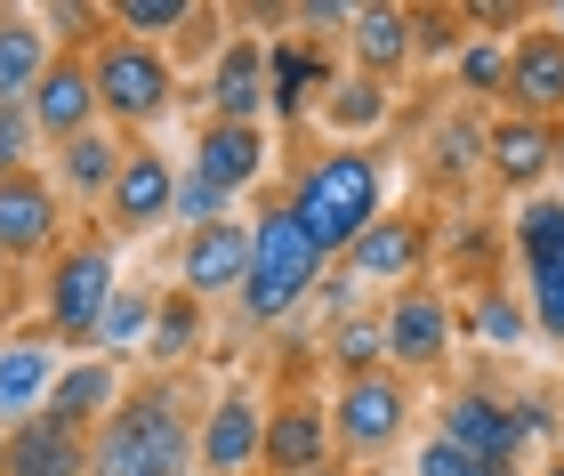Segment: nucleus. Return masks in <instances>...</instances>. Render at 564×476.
I'll use <instances>...</instances> for the list:
<instances>
[{"label": "nucleus", "mask_w": 564, "mask_h": 476, "mask_svg": "<svg viewBox=\"0 0 564 476\" xmlns=\"http://www.w3.org/2000/svg\"><path fill=\"white\" fill-rule=\"evenodd\" d=\"M89 476H194V420L177 388H130L89 436Z\"/></svg>", "instance_id": "f257e3e1"}, {"label": "nucleus", "mask_w": 564, "mask_h": 476, "mask_svg": "<svg viewBox=\"0 0 564 476\" xmlns=\"http://www.w3.org/2000/svg\"><path fill=\"white\" fill-rule=\"evenodd\" d=\"M379 203H388V178H379V154L371 145H330V154L299 178L291 194V218L315 235L323 259H347L364 227H379Z\"/></svg>", "instance_id": "f03ea898"}, {"label": "nucleus", "mask_w": 564, "mask_h": 476, "mask_svg": "<svg viewBox=\"0 0 564 476\" xmlns=\"http://www.w3.org/2000/svg\"><path fill=\"white\" fill-rule=\"evenodd\" d=\"M323 274H330V259L315 250V235L291 218V203H274V210L250 218V274H242V315L250 323L299 315L306 299L323 291Z\"/></svg>", "instance_id": "7ed1b4c3"}, {"label": "nucleus", "mask_w": 564, "mask_h": 476, "mask_svg": "<svg viewBox=\"0 0 564 476\" xmlns=\"http://www.w3.org/2000/svg\"><path fill=\"white\" fill-rule=\"evenodd\" d=\"M113 291H121V274H113V242H106V235L65 242L57 259H48V291H41L48 339H65V347H97V323H106Z\"/></svg>", "instance_id": "20e7f679"}, {"label": "nucleus", "mask_w": 564, "mask_h": 476, "mask_svg": "<svg viewBox=\"0 0 564 476\" xmlns=\"http://www.w3.org/2000/svg\"><path fill=\"white\" fill-rule=\"evenodd\" d=\"M89 82H97V113L121 121V130H153L177 97V73L153 41H130V33H106L89 48Z\"/></svg>", "instance_id": "39448f33"}, {"label": "nucleus", "mask_w": 564, "mask_h": 476, "mask_svg": "<svg viewBox=\"0 0 564 476\" xmlns=\"http://www.w3.org/2000/svg\"><path fill=\"white\" fill-rule=\"evenodd\" d=\"M517 267H524V315L549 347H564V194H524L517 210Z\"/></svg>", "instance_id": "423d86ee"}, {"label": "nucleus", "mask_w": 564, "mask_h": 476, "mask_svg": "<svg viewBox=\"0 0 564 476\" xmlns=\"http://www.w3.org/2000/svg\"><path fill=\"white\" fill-rule=\"evenodd\" d=\"M412 429V388L395 371H364V380H339L330 396V444H347L355 461L388 453V444Z\"/></svg>", "instance_id": "0eeeda50"}, {"label": "nucleus", "mask_w": 564, "mask_h": 476, "mask_svg": "<svg viewBox=\"0 0 564 476\" xmlns=\"http://www.w3.org/2000/svg\"><path fill=\"white\" fill-rule=\"evenodd\" d=\"M24 113H33V138H48V145H73V138L106 130L97 82H89V48H57L48 73H41V89L24 97Z\"/></svg>", "instance_id": "6e6552de"}, {"label": "nucleus", "mask_w": 564, "mask_h": 476, "mask_svg": "<svg viewBox=\"0 0 564 476\" xmlns=\"http://www.w3.org/2000/svg\"><path fill=\"white\" fill-rule=\"evenodd\" d=\"M379 332H388V364L395 371H435L452 356V299L444 291H427V283H403L388 299V315H379Z\"/></svg>", "instance_id": "1a4fd4ad"}, {"label": "nucleus", "mask_w": 564, "mask_h": 476, "mask_svg": "<svg viewBox=\"0 0 564 476\" xmlns=\"http://www.w3.org/2000/svg\"><path fill=\"white\" fill-rule=\"evenodd\" d=\"M267 461V412H259V396L250 388H226L210 412H202V429H194V468H210V476H250Z\"/></svg>", "instance_id": "9d476101"}, {"label": "nucleus", "mask_w": 564, "mask_h": 476, "mask_svg": "<svg viewBox=\"0 0 564 476\" xmlns=\"http://www.w3.org/2000/svg\"><path fill=\"white\" fill-rule=\"evenodd\" d=\"M170 203H177V162L162 145H130L121 178L106 194V227L113 235H153V227H170Z\"/></svg>", "instance_id": "9b49d317"}, {"label": "nucleus", "mask_w": 564, "mask_h": 476, "mask_svg": "<svg viewBox=\"0 0 564 476\" xmlns=\"http://www.w3.org/2000/svg\"><path fill=\"white\" fill-rule=\"evenodd\" d=\"M130 396V380H121V356H65V371H57V388H48V404H41V420H57V429H73V436H89V429H106L113 420V404Z\"/></svg>", "instance_id": "f8f14e48"}, {"label": "nucleus", "mask_w": 564, "mask_h": 476, "mask_svg": "<svg viewBox=\"0 0 564 476\" xmlns=\"http://www.w3.org/2000/svg\"><path fill=\"white\" fill-rule=\"evenodd\" d=\"M508 113L524 121H556L564 113V33L556 24H532V33L508 41Z\"/></svg>", "instance_id": "ddd939ff"}, {"label": "nucleus", "mask_w": 564, "mask_h": 476, "mask_svg": "<svg viewBox=\"0 0 564 476\" xmlns=\"http://www.w3.org/2000/svg\"><path fill=\"white\" fill-rule=\"evenodd\" d=\"M57 227H65V210H57V186L41 178V170H9L0 178V259H48L57 250Z\"/></svg>", "instance_id": "4468645a"}, {"label": "nucleus", "mask_w": 564, "mask_h": 476, "mask_svg": "<svg viewBox=\"0 0 564 476\" xmlns=\"http://www.w3.org/2000/svg\"><path fill=\"white\" fill-rule=\"evenodd\" d=\"M242 274H250V218H218V227L186 235V250H177V291H186L194 307L218 299V291L242 299Z\"/></svg>", "instance_id": "2eb2a0df"}, {"label": "nucleus", "mask_w": 564, "mask_h": 476, "mask_svg": "<svg viewBox=\"0 0 564 476\" xmlns=\"http://www.w3.org/2000/svg\"><path fill=\"white\" fill-rule=\"evenodd\" d=\"M444 444H459L476 468H517L524 453V436H517V412L500 404V396H484V388H459L452 404H444V429H435Z\"/></svg>", "instance_id": "dca6fc26"}, {"label": "nucleus", "mask_w": 564, "mask_h": 476, "mask_svg": "<svg viewBox=\"0 0 564 476\" xmlns=\"http://www.w3.org/2000/svg\"><path fill=\"white\" fill-rule=\"evenodd\" d=\"M194 178L210 186V194H250L267 178V130H242V121H202V138H194Z\"/></svg>", "instance_id": "f3484780"}, {"label": "nucleus", "mask_w": 564, "mask_h": 476, "mask_svg": "<svg viewBox=\"0 0 564 476\" xmlns=\"http://www.w3.org/2000/svg\"><path fill=\"white\" fill-rule=\"evenodd\" d=\"M57 371H65V356H57V339H0V429H24V420H41V404H48V388H57Z\"/></svg>", "instance_id": "a211bd4d"}, {"label": "nucleus", "mask_w": 564, "mask_h": 476, "mask_svg": "<svg viewBox=\"0 0 564 476\" xmlns=\"http://www.w3.org/2000/svg\"><path fill=\"white\" fill-rule=\"evenodd\" d=\"M484 162H492L500 186L517 194H541V178L556 170V121H524V113H500L484 130Z\"/></svg>", "instance_id": "6ab92c4d"}, {"label": "nucleus", "mask_w": 564, "mask_h": 476, "mask_svg": "<svg viewBox=\"0 0 564 476\" xmlns=\"http://www.w3.org/2000/svg\"><path fill=\"white\" fill-rule=\"evenodd\" d=\"M427 259V218H412V210H379V227H364V242L347 250V274L355 283H412V267Z\"/></svg>", "instance_id": "aec40b11"}, {"label": "nucleus", "mask_w": 564, "mask_h": 476, "mask_svg": "<svg viewBox=\"0 0 564 476\" xmlns=\"http://www.w3.org/2000/svg\"><path fill=\"white\" fill-rule=\"evenodd\" d=\"M267 113V48L259 41H226L218 65H210V121H242V130H259Z\"/></svg>", "instance_id": "412c9836"}, {"label": "nucleus", "mask_w": 564, "mask_h": 476, "mask_svg": "<svg viewBox=\"0 0 564 476\" xmlns=\"http://www.w3.org/2000/svg\"><path fill=\"white\" fill-rule=\"evenodd\" d=\"M0 476H89V436L57 429V420H24L0 436Z\"/></svg>", "instance_id": "4be33fe9"}, {"label": "nucleus", "mask_w": 564, "mask_h": 476, "mask_svg": "<svg viewBox=\"0 0 564 476\" xmlns=\"http://www.w3.org/2000/svg\"><path fill=\"white\" fill-rule=\"evenodd\" d=\"M330 461V412L306 404V396H291V404L267 412V468L282 476H315Z\"/></svg>", "instance_id": "5701e85b"}, {"label": "nucleus", "mask_w": 564, "mask_h": 476, "mask_svg": "<svg viewBox=\"0 0 564 476\" xmlns=\"http://www.w3.org/2000/svg\"><path fill=\"white\" fill-rule=\"evenodd\" d=\"M48 33H41V17L33 9H0V106H24V97L41 89V73H48Z\"/></svg>", "instance_id": "b1692460"}, {"label": "nucleus", "mask_w": 564, "mask_h": 476, "mask_svg": "<svg viewBox=\"0 0 564 476\" xmlns=\"http://www.w3.org/2000/svg\"><path fill=\"white\" fill-rule=\"evenodd\" d=\"M347 41H355V57H364L371 82L403 73V65H412V48H420V41H412V9H355Z\"/></svg>", "instance_id": "393cba45"}, {"label": "nucleus", "mask_w": 564, "mask_h": 476, "mask_svg": "<svg viewBox=\"0 0 564 476\" xmlns=\"http://www.w3.org/2000/svg\"><path fill=\"white\" fill-rule=\"evenodd\" d=\"M121 154H130V145H113V130L73 138V145H57V186L82 194V203H106L113 178H121Z\"/></svg>", "instance_id": "a878e982"}, {"label": "nucleus", "mask_w": 564, "mask_h": 476, "mask_svg": "<svg viewBox=\"0 0 564 476\" xmlns=\"http://www.w3.org/2000/svg\"><path fill=\"white\" fill-rule=\"evenodd\" d=\"M323 121L339 130V145H355L364 130H379V121H388V82H371V73L330 82V89H323Z\"/></svg>", "instance_id": "bb28decb"}, {"label": "nucleus", "mask_w": 564, "mask_h": 476, "mask_svg": "<svg viewBox=\"0 0 564 476\" xmlns=\"http://www.w3.org/2000/svg\"><path fill=\"white\" fill-rule=\"evenodd\" d=\"M153 307H162L153 291H130V283H121L113 307H106V323H97V356H138V347L153 339Z\"/></svg>", "instance_id": "cd10ccee"}, {"label": "nucleus", "mask_w": 564, "mask_h": 476, "mask_svg": "<svg viewBox=\"0 0 564 476\" xmlns=\"http://www.w3.org/2000/svg\"><path fill=\"white\" fill-rule=\"evenodd\" d=\"M306 89H315V57H306L299 41H274V48H267V106L291 121V113L306 106Z\"/></svg>", "instance_id": "c85d7f7f"}, {"label": "nucleus", "mask_w": 564, "mask_h": 476, "mask_svg": "<svg viewBox=\"0 0 564 476\" xmlns=\"http://www.w3.org/2000/svg\"><path fill=\"white\" fill-rule=\"evenodd\" d=\"M452 73H459V89H468V97H500V89H508V41H492V33L459 41Z\"/></svg>", "instance_id": "c756f323"}, {"label": "nucleus", "mask_w": 564, "mask_h": 476, "mask_svg": "<svg viewBox=\"0 0 564 476\" xmlns=\"http://www.w3.org/2000/svg\"><path fill=\"white\" fill-rule=\"evenodd\" d=\"M330 364H339V380L388 371V332H379V323H339V332H330Z\"/></svg>", "instance_id": "7c9ffc66"}, {"label": "nucleus", "mask_w": 564, "mask_h": 476, "mask_svg": "<svg viewBox=\"0 0 564 476\" xmlns=\"http://www.w3.org/2000/svg\"><path fill=\"white\" fill-rule=\"evenodd\" d=\"M202 9L194 0H113V24L130 41H162V33H177V24H194Z\"/></svg>", "instance_id": "2f4dec72"}, {"label": "nucleus", "mask_w": 564, "mask_h": 476, "mask_svg": "<svg viewBox=\"0 0 564 476\" xmlns=\"http://www.w3.org/2000/svg\"><path fill=\"white\" fill-rule=\"evenodd\" d=\"M468 332H476V339H492V347H517V339H532V315H524V299L492 291V299H476Z\"/></svg>", "instance_id": "473e14b6"}, {"label": "nucleus", "mask_w": 564, "mask_h": 476, "mask_svg": "<svg viewBox=\"0 0 564 476\" xmlns=\"http://www.w3.org/2000/svg\"><path fill=\"white\" fill-rule=\"evenodd\" d=\"M170 218H177L186 235H202V227H218V218H235V203H226V194H210L194 170H177V203H170Z\"/></svg>", "instance_id": "72a5a7b5"}, {"label": "nucleus", "mask_w": 564, "mask_h": 476, "mask_svg": "<svg viewBox=\"0 0 564 476\" xmlns=\"http://www.w3.org/2000/svg\"><path fill=\"white\" fill-rule=\"evenodd\" d=\"M153 356H186V347H194V299L186 291H170L162 299V307H153Z\"/></svg>", "instance_id": "f704fd0d"}, {"label": "nucleus", "mask_w": 564, "mask_h": 476, "mask_svg": "<svg viewBox=\"0 0 564 476\" xmlns=\"http://www.w3.org/2000/svg\"><path fill=\"white\" fill-rule=\"evenodd\" d=\"M412 476H508V468H476L459 444H444V436H427L420 444V461H412Z\"/></svg>", "instance_id": "c9c22d12"}, {"label": "nucleus", "mask_w": 564, "mask_h": 476, "mask_svg": "<svg viewBox=\"0 0 564 476\" xmlns=\"http://www.w3.org/2000/svg\"><path fill=\"white\" fill-rule=\"evenodd\" d=\"M24 145H33V113H24V106H0V178L24 170Z\"/></svg>", "instance_id": "e433bc0d"}, {"label": "nucleus", "mask_w": 564, "mask_h": 476, "mask_svg": "<svg viewBox=\"0 0 564 476\" xmlns=\"http://www.w3.org/2000/svg\"><path fill=\"white\" fill-rule=\"evenodd\" d=\"M556 178H564V121H556Z\"/></svg>", "instance_id": "4c0bfd02"}, {"label": "nucleus", "mask_w": 564, "mask_h": 476, "mask_svg": "<svg viewBox=\"0 0 564 476\" xmlns=\"http://www.w3.org/2000/svg\"><path fill=\"white\" fill-rule=\"evenodd\" d=\"M9 274H17V267H9V259H0V299H9Z\"/></svg>", "instance_id": "58836bf2"}, {"label": "nucleus", "mask_w": 564, "mask_h": 476, "mask_svg": "<svg viewBox=\"0 0 564 476\" xmlns=\"http://www.w3.org/2000/svg\"><path fill=\"white\" fill-rule=\"evenodd\" d=\"M549 24H556V33H564V0H556V9H549Z\"/></svg>", "instance_id": "ea45409f"}, {"label": "nucleus", "mask_w": 564, "mask_h": 476, "mask_svg": "<svg viewBox=\"0 0 564 476\" xmlns=\"http://www.w3.org/2000/svg\"><path fill=\"white\" fill-rule=\"evenodd\" d=\"M541 476H564V461H549V468H541Z\"/></svg>", "instance_id": "a19ab883"}]
</instances>
